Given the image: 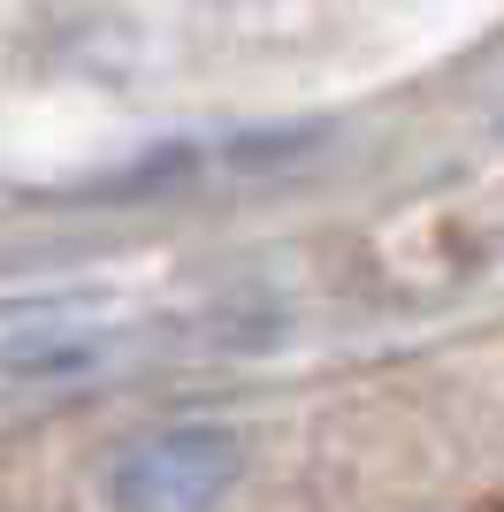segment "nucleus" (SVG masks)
<instances>
[{"mask_svg":"<svg viewBox=\"0 0 504 512\" xmlns=\"http://www.w3.org/2000/svg\"><path fill=\"white\" fill-rule=\"evenodd\" d=\"M153 337L146 306L115 291H23L0 299V375L8 383H54L138 352Z\"/></svg>","mask_w":504,"mask_h":512,"instance_id":"obj_1","label":"nucleus"},{"mask_svg":"<svg viewBox=\"0 0 504 512\" xmlns=\"http://www.w3.org/2000/svg\"><path fill=\"white\" fill-rule=\"evenodd\" d=\"M245 482V436L222 421H168L115 451L107 497L115 512H222Z\"/></svg>","mask_w":504,"mask_h":512,"instance_id":"obj_2","label":"nucleus"}]
</instances>
